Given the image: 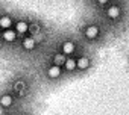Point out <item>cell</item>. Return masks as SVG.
Listing matches in <instances>:
<instances>
[{
    "instance_id": "8",
    "label": "cell",
    "mask_w": 129,
    "mask_h": 115,
    "mask_svg": "<svg viewBox=\"0 0 129 115\" xmlns=\"http://www.w3.org/2000/svg\"><path fill=\"white\" fill-rule=\"evenodd\" d=\"M12 29L17 32V35H26L27 30H29V21H26V20H17V21H14V27Z\"/></svg>"
},
{
    "instance_id": "14",
    "label": "cell",
    "mask_w": 129,
    "mask_h": 115,
    "mask_svg": "<svg viewBox=\"0 0 129 115\" xmlns=\"http://www.w3.org/2000/svg\"><path fill=\"white\" fill-rule=\"evenodd\" d=\"M40 30H41V26L38 24V23H29V33H30V36H37L38 33H40Z\"/></svg>"
},
{
    "instance_id": "6",
    "label": "cell",
    "mask_w": 129,
    "mask_h": 115,
    "mask_svg": "<svg viewBox=\"0 0 129 115\" xmlns=\"http://www.w3.org/2000/svg\"><path fill=\"white\" fill-rule=\"evenodd\" d=\"M91 57L90 56H79V57H76V70L78 71H87L90 67H91Z\"/></svg>"
},
{
    "instance_id": "3",
    "label": "cell",
    "mask_w": 129,
    "mask_h": 115,
    "mask_svg": "<svg viewBox=\"0 0 129 115\" xmlns=\"http://www.w3.org/2000/svg\"><path fill=\"white\" fill-rule=\"evenodd\" d=\"M62 76H64V70H62V67H58V65H52V64H49L47 68L44 70V77H46L49 82L61 80Z\"/></svg>"
},
{
    "instance_id": "1",
    "label": "cell",
    "mask_w": 129,
    "mask_h": 115,
    "mask_svg": "<svg viewBox=\"0 0 129 115\" xmlns=\"http://www.w3.org/2000/svg\"><path fill=\"white\" fill-rule=\"evenodd\" d=\"M6 88L24 104L27 100H30L34 94V83L30 77L24 73H14L9 80L6 82Z\"/></svg>"
},
{
    "instance_id": "9",
    "label": "cell",
    "mask_w": 129,
    "mask_h": 115,
    "mask_svg": "<svg viewBox=\"0 0 129 115\" xmlns=\"http://www.w3.org/2000/svg\"><path fill=\"white\" fill-rule=\"evenodd\" d=\"M14 27V20L11 18L9 14H0V29L2 30H8Z\"/></svg>"
},
{
    "instance_id": "18",
    "label": "cell",
    "mask_w": 129,
    "mask_h": 115,
    "mask_svg": "<svg viewBox=\"0 0 129 115\" xmlns=\"http://www.w3.org/2000/svg\"><path fill=\"white\" fill-rule=\"evenodd\" d=\"M0 41H2V38H0Z\"/></svg>"
},
{
    "instance_id": "11",
    "label": "cell",
    "mask_w": 129,
    "mask_h": 115,
    "mask_svg": "<svg viewBox=\"0 0 129 115\" xmlns=\"http://www.w3.org/2000/svg\"><path fill=\"white\" fill-rule=\"evenodd\" d=\"M66 61H67V56H64L61 51L53 53L52 57H50V64H52V65H58V67H62Z\"/></svg>"
},
{
    "instance_id": "16",
    "label": "cell",
    "mask_w": 129,
    "mask_h": 115,
    "mask_svg": "<svg viewBox=\"0 0 129 115\" xmlns=\"http://www.w3.org/2000/svg\"><path fill=\"white\" fill-rule=\"evenodd\" d=\"M20 112H21V109H20V110H9V112H2L0 115H20Z\"/></svg>"
},
{
    "instance_id": "7",
    "label": "cell",
    "mask_w": 129,
    "mask_h": 115,
    "mask_svg": "<svg viewBox=\"0 0 129 115\" xmlns=\"http://www.w3.org/2000/svg\"><path fill=\"white\" fill-rule=\"evenodd\" d=\"M75 51H76V44H75L73 41H64V42L61 44V53H62L64 56L70 57V56L75 54Z\"/></svg>"
},
{
    "instance_id": "17",
    "label": "cell",
    "mask_w": 129,
    "mask_h": 115,
    "mask_svg": "<svg viewBox=\"0 0 129 115\" xmlns=\"http://www.w3.org/2000/svg\"><path fill=\"white\" fill-rule=\"evenodd\" d=\"M97 3L99 5H105V3H108V0H97Z\"/></svg>"
},
{
    "instance_id": "13",
    "label": "cell",
    "mask_w": 129,
    "mask_h": 115,
    "mask_svg": "<svg viewBox=\"0 0 129 115\" xmlns=\"http://www.w3.org/2000/svg\"><path fill=\"white\" fill-rule=\"evenodd\" d=\"M106 15L111 18V20H115V18H118L120 17V8L118 6H109L108 8V11H106Z\"/></svg>"
},
{
    "instance_id": "2",
    "label": "cell",
    "mask_w": 129,
    "mask_h": 115,
    "mask_svg": "<svg viewBox=\"0 0 129 115\" xmlns=\"http://www.w3.org/2000/svg\"><path fill=\"white\" fill-rule=\"evenodd\" d=\"M23 107H24V104L6 86L0 89V113L9 112V110H20Z\"/></svg>"
},
{
    "instance_id": "4",
    "label": "cell",
    "mask_w": 129,
    "mask_h": 115,
    "mask_svg": "<svg viewBox=\"0 0 129 115\" xmlns=\"http://www.w3.org/2000/svg\"><path fill=\"white\" fill-rule=\"evenodd\" d=\"M20 47H21V50L23 51H26V53H30V51H34L35 48H37V38H34V36H23L21 38V41H20Z\"/></svg>"
},
{
    "instance_id": "15",
    "label": "cell",
    "mask_w": 129,
    "mask_h": 115,
    "mask_svg": "<svg viewBox=\"0 0 129 115\" xmlns=\"http://www.w3.org/2000/svg\"><path fill=\"white\" fill-rule=\"evenodd\" d=\"M20 115H35V112H34V109H30L29 106H24V107L21 109Z\"/></svg>"
},
{
    "instance_id": "5",
    "label": "cell",
    "mask_w": 129,
    "mask_h": 115,
    "mask_svg": "<svg viewBox=\"0 0 129 115\" xmlns=\"http://www.w3.org/2000/svg\"><path fill=\"white\" fill-rule=\"evenodd\" d=\"M0 38L5 44H15L18 41V35L14 29H8V30H2L0 33Z\"/></svg>"
},
{
    "instance_id": "12",
    "label": "cell",
    "mask_w": 129,
    "mask_h": 115,
    "mask_svg": "<svg viewBox=\"0 0 129 115\" xmlns=\"http://www.w3.org/2000/svg\"><path fill=\"white\" fill-rule=\"evenodd\" d=\"M99 27L96 26V24H90V26H87V29H85V36L88 38V39H96L97 36H99Z\"/></svg>"
},
{
    "instance_id": "10",
    "label": "cell",
    "mask_w": 129,
    "mask_h": 115,
    "mask_svg": "<svg viewBox=\"0 0 129 115\" xmlns=\"http://www.w3.org/2000/svg\"><path fill=\"white\" fill-rule=\"evenodd\" d=\"M62 70H64V73H69V74L75 73L76 71V57H73V56L67 57V61L62 65Z\"/></svg>"
}]
</instances>
